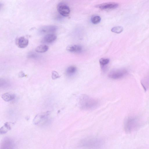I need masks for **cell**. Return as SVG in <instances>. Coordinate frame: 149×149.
I'll return each instance as SVG.
<instances>
[{"mask_svg":"<svg viewBox=\"0 0 149 149\" xmlns=\"http://www.w3.org/2000/svg\"><path fill=\"white\" fill-rule=\"evenodd\" d=\"M56 38V35L54 33L47 34L43 38L42 42L45 43H51L55 41Z\"/></svg>","mask_w":149,"mask_h":149,"instance_id":"11","label":"cell"},{"mask_svg":"<svg viewBox=\"0 0 149 149\" xmlns=\"http://www.w3.org/2000/svg\"><path fill=\"white\" fill-rule=\"evenodd\" d=\"M57 9L58 12L63 16L67 17L70 14V8L65 3L61 2L59 3L57 5Z\"/></svg>","mask_w":149,"mask_h":149,"instance_id":"6","label":"cell"},{"mask_svg":"<svg viewBox=\"0 0 149 149\" xmlns=\"http://www.w3.org/2000/svg\"><path fill=\"white\" fill-rule=\"evenodd\" d=\"M60 77V75L55 70H54L52 71V79H55L59 78Z\"/></svg>","mask_w":149,"mask_h":149,"instance_id":"21","label":"cell"},{"mask_svg":"<svg viewBox=\"0 0 149 149\" xmlns=\"http://www.w3.org/2000/svg\"><path fill=\"white\" fill-rule=\"evenodd\" d=\"M103 141L96 137H87L80 141L79 147L83 149H100L103 146Z\"/></svg>","mask_w":149,"mask_h":149,"instance_id":"3","label":"cell"},{"mask_svg":"<svg viewBox=\"0 0 149 149\" xmlns=\"http://www.w3.org/2000/svg\"><path fill=\"white\" fill-rule=\"evenodd\" d=\"M29 40L24 36H21L16 38L15 43L19 48H24L26 47L29 44Z\"/></svg>","mask_w":149,"mask_h":149,"instance_id":"10","label":"cell"},{"mask_svg":"<svg viewBox=\"0 0 149 149\" xmlns=\"http://www.w3.org/2000/svg\"><path fill=\"white\" fill-rule=\"evenodd\" d=\"M9 85V82L8 81H7L6 80H5L4 79H2V80L1 79L0 80V87H7Z\"/></svg>","mask_w":149,"mask_h":149,"instance_id":"20","label":"cell"},{"mask_svg":"<svg viewBox=\"0 0 149 149\" xmlns=\"http://www.w3.org/2000/svg\"><path fill=\"white\" fill-rule=\"evenodd\" d=\"M77 71L76 67L72 65L68 67L66 70V74L69 76H72L74 75Z\"/></svg>","mask_w":149,"mask_h":149,"instance_id":"14","label":"cell"},{"mask_svg":"<svg viewBox=\"0 0 149 149\" xmlns=\"http://www.w3.org/2000/svg\"><path fill=\"white\" fill-rule=\"evenodd\" d=\"M80 108L84 110H91L97 108L99 104L98 100L86 94L79 97V102Z\"/></svg>","mask_w":149,"mask_h":149,"instance_id":"1","label":"cell"},{"mask_svg":"<svg viewBox=\"0 0 149 149\" xmlns=\"http://www.w3.org/2000/svg\"><path fill=\"white\" fill-rule=\"evenodd\" d=\"M109 61V58H102L99 60V63L102 66L104 67L107 65Z\"/></svg>","mask_w":149,"mask_h":149,"instance_id":"19","label":"cell"},{"mask_svg":"<svg viewBox=\"0 0 149 149\" xmlns=\"http://www.w3.org/2000/svg\"><path fill=\"white\" fill-rule=\"evenodd\" d=\"M66 49L68 52H71L79 53L82 51V48L79 45H71L68 46Z\"/></svg>","mask_w":149,"mask_h":149,"instance_id":"12","label":"cell"},{"mask_svg":"<svg viewBox=\"0 0 149 149\" xmlns=\"http://www.w3.org/2000/svg\"><path fill=\"white\" fill-rule=\"evenodd\" d=\"M141 83L145 90L149 88V73L142 79Z\"/></svg>","mask_w":149,"mask_h":149,"instance_id":"13","label":"cell"},{"mask_svg":"<svg viewBox=\"0 0 149 149\" xmlns=\"http://www.w3.org/2000/svg\"><path fill=\"white\" fill-rule=\"evenodd\" d=\"M49 49L48 46L45 45H40L35 49V51L40 53H44L47 52Z\"/></svg>","mask_w":149,"mask_h":149,"instance_id":"16","label":"cell"},{"mask_svg":"<svg viewBox=\"0 0 149 149\" xmlns=\"http://www.w3.org/2000/svg\"><path fill=\"white\" fill-rule=\"evenodd\" d=\"M141 124V121L138 117L135 116H128L124 121V130L127 134L131 133L139 129Z\"/></svg>","mask_w":149,"mask_h":149,"instance_id":"2","label":"cell"},{"mask_svg":"<svg viewBox=\"0 0 149 149\" xmlns=\"http://www.w3.org/2000/svg\"><path fill=\"white\" fill-rule=\"evenodd\" d=\"M15 97V95L9 93L3 94L1 96L2 99L5 101L9 102L13 100Z\"/></svg>","mask_w":149,"mask_h":149,"instance_id":"15","label":"cell"},{"mask_svg":"<svg viewBox=\"0 0 149 149\" xmlns=\"http://www.w3.org/2000/svg\"><path fill=\"white\" fill-rule=\"evenodd\" d=\"M50 113V111H48L38 113L34 119V123L37 125L45 124L47 122Z\"/></svg>","mask_w":149,"mask_h":149,"instance_id":"5","label":"cell"},{"mask_svg":"<svg viewBox=\"0 0 149 149\" xmlns=\"http://www.w3.org/2000/svg\"><path fill=\"white\" fill-rule=\"evenodd\" d=\"M118 6V4L114 2H109L99 4L96 7L102 10L115 9Z\"/></svg>","mask_w":149,"mask_h":149,"instance_id":"9","label":"cell"},{"mask_svg":"<svg viewBox=\"0 0 149 149\" xmlns=\"http://www.w3.org/2000/svg\"><path fill=\"white\" fill-rule=\"evenodd\" d=\"M19 76L20 77H23L25 76L24 73L22 71H21L19 73Z\"/></svg>","mask_w":149,"mask_h":149,"instance_id":"22","label":"cell"},{"mask_svg":"<svg viewBox=\"0 0 149 149\" xmlns=\"http://www.w3.org/2000/svg\"><path fill=\"white\" fill-rule=\"evenodd\" d=\"M101 18L98 15H94L93 16L91 19V22L94 24H97L99 23L100 21Z\"/></svg>","mask_w":149,"mask_h":149,"instance_id":"18","label":"cell"},{"mask_svg":"<svg viewBox=\"0 0 149 149\" xmlns=\"http://www.w3.org/2000/svg\"><path fill=\"white\" fill-rule=\"evenodd\" d=\"M1 149H15V145L13 140L9 137L3 139L1 143Z\"/></svg>","mask_w":149,"mask_h":149,"instance_id":"7","label":"cell"},{"mask_svg":"<svg viewBox=\"0 0 149 149\" xmlns=\"http://www.w3.org/2000/svg\"><path fill=\"white\" fill-rule=\"evenodd\" d=\"M123 29V27L121 26H116L113 27L111 29V31L117 33H119L122 32Z\"/></svg>","mask_w":149,"mask_h":149,"instance_id":"17","label":"cell"},{"mask_svg":"<svg viewBox=\"0 0 149 149\" xmlns=\"http://www.w3.org/2000/svg\"><path fill=\"white\" fill-rule=\"evenodd\" d=\"M129 73L126 69L120 68L113 70L108 73L109 77L113 79H118L124 78Z\"/></svg>","mask_w":149,"mask_h":149,"instance_id":"4","label":"cell"},{"mask_svg":"<svg viewBox=\"0 0 149 149\" xmlns=\"http://www.w3.org/2000/svg\"><path fill=\"white\" fill-rule=\"evenodd\" d=\"M57 27L55 25H51L44 26L41 28L39 30V32L41 34L53 33L56 31Z\"/></svg>","mask_w":149,"mask_h":149,"instance_id":"8","label":"cell"}]
</instances>
